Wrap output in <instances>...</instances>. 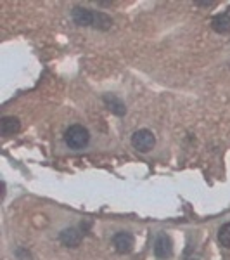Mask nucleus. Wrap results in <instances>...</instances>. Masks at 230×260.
Listing matches in <instances>:
<instances>
[{
    "label": "nucleus",
    "mask_w": 230,
    "mask_h": 260,
    "mask_svg": "<svg viewBox=\"0 0 230 260\" xmlns=\"http://www.w3.org/2000/svg\"><path fill=\"white\" fill-rule=\"evenodd\" d=\"M154 253L158 258H170L173 255V243H171L170 236L166 234H160L154 241Z\"/></svg>",
    "instance_id": "39448f33"
},
{
    "label": "nucleus",
    "mask_w": 230,
    "mask_h": 260,
    "mask_svg": "<svg viewBox=\"0 0 230 260\" xmlns=\"http://www.w3.org/2000/svg\"><path fill=\"white\" fill-rule=\"evenodd\" d=\"M112 245H114V250L118 251V253L127 255V253H130V251L133 250V246H135V240H133V236L130 233L121 231V233L114 234V238H112Z\"/></svg>",
    "instance_id": "20e7f679"
},
{
    "label": "nucleus",
    "mask_w": 230,
    "mask_h": 260,
    "mask_svg": "<svg viewBox=\"0 0 230 260\" xmlns=\"http://www.w3.org/2000/svg\"><path fill=\"white\" fill-rule=\"evenodd\" d=\"M71 18H73V21L78 26H94V28H97V30H109L112 24V19L107 14L99 12V11L87 9V7H80V6L73 7Z\"/></svg>",
    "instance_id": "f257e3e1"
},
{
    "label": "nucleus",
    "mask_w": 230,
    "mask_h": 260,
    "mask_svg": "<svg viewBox=\"0 0 230 260\" xmlns=\"http://www.w3.org/2000/svg\"><path fill=\"white\" fill-rule=\"evenodd\" d=\"M102 101L107 106V110H109L111 113H114V115L123 116L125 113H127V106H125V103L120 98H116L114 94H106L102 98Z\"/></svg>",
    "instance_id": "6e6552de"
},
{
    "label": "nucleus",
    "mask_w": 230,
    "mask_h": 260,
    "mask_svg": "<svg viewBox=\"0 0 230 260\" xmlns=\"http://www.w3.org/2000/svg\"><path fill=\"white\" fill-rule=\"evenodd\" d=\"M64 142L69 149H83L90 142V132L83 125H69L64 132Z\"/></svg>",
    "instance_id": "f03ea898"
},
{
    "label": "nucleus",
    "mask_w": 230,
    "mask_h": 260,
    "mask_svg": "<svg viewBox=\"0 0 230 260\" xmlns=\"http://www.w3.org/2000/svg\"><path fill=\"white\" fill-rule=\"evenodd\" d=\"M21 130V121L19 118L16 116H4L0 120V132H2L4 137H9V136H14Z\"/></svg>",
    "instance_id": "0eeeda50"
},
{
    "label": "nucleus",
    "mask_w": 230,
    "mask_h": 260,
    "mask_svg": "<svg viewBox=\"0 0 230 260\" xmlns=\"http://www.w3.org/2000/svg\"><path fill=\"white\" fill-rule=\"evenodd\" d=\"M132 146L140 153H149L150 149L156 146V137L154 134L147 128H140L137 132H133L132 136Z\"/></svg>",
    "instance_id": "7ed1b4c3"
},
{
    "label": "nucleus",
    "mask_w": 230,
    "mask_h": 260,
    "mask_svg": "<svg viewBox=\"0 0 230 260\" xmlns=\"http://www.w3.org/2000/svg\"><path fill=\"white\" fill-rule=\"evenodd\" d=\"M218 241L221 246H225V248H230V222L227 224H223L218 231Z\"/></svg>",
    "instance_id": "9d476101"
},
{
    "label": "nucleus",
    "mask_w": 230,
    "mask_h": 260,
    "mask_svg": "<svg viewBox=\"0 0 230 260\" xmlns=\"http://www.w3.org/2000/svg\"><path fill=\"white\" fill-rule=\"evenodd\" d=\"M198 6H215V2H198Z\"/></svg>",
    "instance_id": "9b49d317"
},
{
    "label": "nucleus",
    "mask_w": 230,
    "mask_h": 260,
    "mask_svg": "<svg viewBox=\"0 0 230 260\" xmlns=\"http://www.w3.org/2000/svg\"><path fill=\"white\" fill-rule=\"evenodd\" d=\"M211 26H213V30L218 33H228L230 31V9L227 12H223V14L215 16L211 21Z\"/></svg>",
    "instance_id": "1a4fd4ad"
},
{
    "label": "nucleus",
    "mask_w": 230,
    "mask_h": 260,
    "mask_svg": "<svg viewBox=\"0 0 230 260\" xmlns=\"http://www.w3.org/2000/svg\"><path fill=\"white\" fill-rule=\"evenodd\" d=\"M82 238H83V234L80 233V229H76V228H68L64 231H61V234H59L61 243L64 246H68V248H76L82 243Z\"/></svg>",
    "instance_id": "423d86ee"
}]
</instances>
